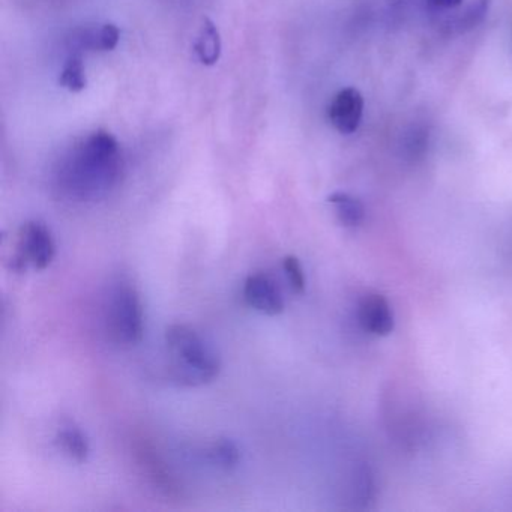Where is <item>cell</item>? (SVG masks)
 <instances>
[{
	"label": "cell",
	"mask_w": 512,
	"mask_h": 512,
	"mask_svg": "<svg viewBox=\"0 0 512 512\" xmlns=\"http://www.w3.org/2000/svg\"><path fill=\"white\" fill-rule=\"evenodd\" d=\"M170 371L176 382L200 386L212 382L220 373V358L202 337L188 325H172L166 331Z\"/></svg>",
	"instance_id": "obj_2"
},
{
	"label": "cell",
	"mask_w": 512,
	"mask_h": 512,
	"mask_svg": "<svg viewBox=\"0 0 512 512\" xmlns=\"http://www.w3.org/2000/svg\"><path fill=\"white\" fill-rule=\"evenodd\" d=\"M59 83H61L62 88L68 89L70 92H82L86 88L82 53L70 52L61 77H59Z\"/></svg>",
	"instance_id": "obj_14"
},
{
	"label": "cell",
	"mask_w": 512,
	"mask_h": 512,
	"mask_svg": "<svg viewBox=\"0 0 512 512\" xmlns=\"http://www.w3.org/2000/svg\"><path fill=\"white\" fill-rule=\"evenodd\" d=\"M55 254V241L46 224L31 221L20 229L10 266L14 272H25L29 266L43 271L53 262Z\"/></svg>",
	"instance_id": "obj_4"
},
{
	"label": "cell",
	"mask_w": 512,
	"mask_h": 512,
	"mask_svg": "<svg viewBox=\"0 0 512 512\" xmlns=\"http://www.w3.org/2000/svg\"><path fill=\"white\" fill-rule=\"evenodd\" d=\"M209 455H211L212 461L224 470L235 469L238 466L239 460H241V452H239L238 445L232 439H227V437L218 439L212 445Z\"/></svg>",
	"instance_id": "obj_15"
},
{
	"label": "cell",
	"mask_w": 512,
	"mask_h": 512,
	"mask_svg": "<svg viewBox=\"0 0 512 512\" xmlns=\"http://www.w3.org/2000/svg\"><path fill=\"white\" fill-rule=\"evenodd\" d=\"M490 5L491 0H470L469 5L452 20L451 28L455 29L458 34L472 31L487 17Z\"/></svg>",
	"instance_id": "obj_13"
},
{
	"label": "cell",
	"mask_w": 512,
	"mask_h": 512,
	"mask_svg": "<svg viewBox=\"0 0 512 512\" xmlns=\"http://www.w3.org/2000/svg\"><path fill=\"white\" fill-rule=\"evenodd\" d=\"M59 448L73 458V460L83 463L89 455V443L86 440L85 434L73 425L61 428L56 436Z\"/></svg>",
	"instance_id": "obj_12"
},
{
	"label": "cell",
	"mask_w": 512,
	"mask_h": 512,
	"mask_svg": "<svg viewBox=\"0 0 512 512\" xmlns=\"http://www.w3.org/2000/svg\"><path fill=\"white\" fill-rule=\"evenodd\" d=\"M140 463L145 467L148 478L154 482L155 487L160 488L167 496H175L178 493L175 479L167 472L166 466L161 463L160 457L155 455L154 449L143 446L139 449Z\"/></svg>",
	"instance_id": "obj_9"
},
{
	"label": "cell",
	"mask_w": 512,
	"mask_h": 512,
	"mask_svg": "<svg viewBox=\"0 0 512 512\" xmlns=\"http://www.w3.org/2000/svg\"><path fill=\"white\" fill-rule=\"evenodd\" d=\"M121 148L107 131H95L68 149L55 169L58 193L74 202L107 196L121 178Z\"/></svg>",
	"instance_id": "obj_1"
},
{
	"label": "cell",
	"mask_w": 512,
	"mask_h": 512,
	"mask_svg": "<svg viewBox=\"0 0 512 512\" xmlns=\"http://www.w3.org/2000/svg\"><path fill=\"white\" fill-rule=\"evenodd\" d=\"M283 266L292 289L295 290L296 293H299V295L304 293L305 275L298 257L287 256L286 259H284Z\"/></svg>",
	"instance_id": "obj_17"
},
{
	"label": "cell",
	"mask_w": 512,
	"mask_h": 512,
	"mask_svg": "<svg viewBox=\"0 0 512 512\" xmlns=\"http://www.w3.org/2000/svg\"><path fill=\"white\" fill-rule=\"evenodd\" d=\"M427 2L437 10H455L463 4V0H427Z\"/></svg>",
	"instance_id": "obj_18"
},
{
	"label": "cell",
	"mask_w": 512,
	"mask_h": 512,
	"mask_svg": "<svg viewBox=\"0 0 512 512\" xmlns=\"http://www.w3.org/2000/svg\"><path fill=\"white\" fill-rule=\"evenodd\" d=\"M244 298L251 308L266 316H278L284 311V299L277 284L263 274L251 275L247 278Z\"/></svg>",
	"instance_id": "obj_6"
},
{
	"label": "cell",
	"mask_w": 512,
	"mask_h": 512,
	"mask_svg": "<svg viewBox=\"0 0 512 512\" xmlns=\"http://www.w3.org/2000/svg\"><path fill=\"white\" fill-rule=\"evenodd\" d=\"M362 115H364V98L355 88L341 89L329 106V121L332 127L344 136L358 131Z\"/></svg>",
	"instance_id": "obj_5"
},
{
	"label": "cell",
	"mask_w": 512,
	"mask_h": 512,
	"mask_svg": "<svg viewBox=\"0 0 512 512\" xmlns=\"http://www.w3.org/2000/svg\"><path fill=\"white\" fill-rule=\"evenodd\" d=\"M109 326L113 337L125 344H136L143 337V308L139 293L130 284L113 290L109 305Z\"/></svg>",
	"instance_id": "obj_3"
},
{
	"label": "cell",
	"mask_w": 512,
	"mask_h": 512,
	"mask_svg": "<svg viewBox=\"0 0 512 512\" xmlns=\"http://www.w3.org/2000/svg\"><path fill=\"white\" fill-rule=\"evenodd\" d=\"M197 58L206 67L217 64L221 56V37L217 26L209 19L203 20L197 43L194 44Z\"/></svg>",
	"instance_id": "obj_10"
},
{
	"label": "cell",
	"mask_w": 512,
	"mask_h": 512,
	"mask_svg": "<svg viewBox=\"0 0 512 512\" xmlns=\"http://www.w3.org/2000/svg\"><path fill=\"white\" fill-rule=\"evenodd\" d=\"M374 493H376V484H374L373 472H371L370 466L361 464L356 470V500L361 503V506L368 505V502L373 499Z\"/></svg>",
	"instance_id": "obj_16"
},
{
	"label": "cell",
	"mask_w": 512,
	"mask_h": 512,
	"mask_svg": "<svg viewBox=\"0 0 512 512\" xmlns=\"http://www.w3.org/2000/svg\"><path fill=\"white\" fill-rule=\"evenodd\" d=\"M119 29L112 23L100 28H80L71 32L67 40L70 52H112L118 47Z\"/></svg>",
	"instance_id": "obj_7"
},
{
	"label": "cell",
	"mask_w": 512,
	"mask_h": 512,
	"mask_svg": "<svg viewBox=\"0 0 512 512\" xmlns=\"http://www.w3.org/2000/svg\"><path fill=\"white\" fill-rule=\"evenodd\" d=\"M328 202L337 209L338 220L343 226L358 227L364 221L365 208L356 197L347 193H334L329 196Z\"/></svg>",
	"instance_id": "obj_11"
},
{
	"label": "cell",
	"mask_w": 512,
	"mask_h": 512,
	"mask_svg": "<svg viewBox=\"0 0 512 512\" xmlns=\"http://www.w3.org/2000/svg\"><path fill=\"white\" fill-rule=\"evenodd\" d=\"M359 323L370 334L386 337L394 331L391 305L382 295H368L359 305Z\"/></svg>",
	"instance_id": "obj_8"
}]
</instances>
